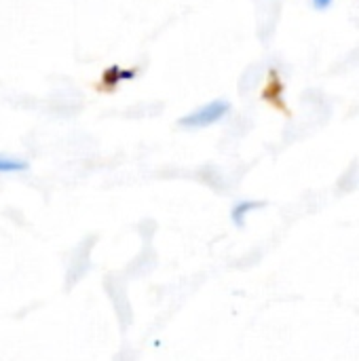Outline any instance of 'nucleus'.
Segmentation results:
<instances>
[{
	"label": "nucleus",
	"mask_w": 359,
	"mask_h": 361,
	"mask_svg": "<svg viewBox=\"0 0 359 361\" xmlns=\"http://www.w3.org/2000/svg\"><path fill=\"white\" fill-rule=\"evenodd\" d=\"M315 2V6H320V8H326L328 4H332L334 0H313Z\"/></svg>",
	"instance_id": "4"
},
{
	"label": "nucleus",
	"mask_w": 359,
	"mask_h": 361,
	"mask_svg": "<svg viewBox=\"0 0 359 361\" xmlns=\"http://www.w3.org/2000/svg\"><path fill=\"white\" fill-rule=\"evenodd\" d=\"M229 110H231L229 102H224V99H216V102H209V104H205V106L197 108L195 112L186 114L184 118H180V125H182V127H190V129L209 127V125L218 123L220 118H224Z\"/></svg>",
	"instance_id": "1"
},
{
	"label": "nucleus",
	"mask_w": 359,
	"mask_h": 361,
	"mask_svg": "<svg viewBox=\"0 0 359 361\" xmlns=\"http://www.w3.org/2000/svg\"><path fill=\"white\" fill-rule=\"evenodd\" d=\"M25 169H28V163L25 161L0 157V173H15V171H25Z\"/></svg>",
	"instance_id": "2"
},
{
	"label": "nucleus",
	"mask_w": 359,
	"mask_h": 361,
	"mask_svg": "<svg viewBox=\"0 0 359 361\" xmlns=\"http://www.w3.org/2000/svg\"><path fill=\"white\" fill-rule=\"evenodd\" d=\"M262 203H256V201H245V203H239L235 209H233V220H235V224H243V218H245V214L248 212H252V209H256V207H260Z\"/></svg>",
	"instance_id": "3"
}]
</instances>
